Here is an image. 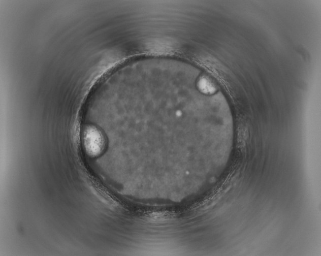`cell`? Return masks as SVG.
<instances>
[{
	"label": "cell",
	"mask_w": 321,
	"mask_h": 256,
	"mask_svg": "<svg viewBox=\"0 0 321 256\" xmlns=\"http://www.w3.org/2000/svg\"><path fill=\"white\" fill-rule=\"evenodd\" d=\"M198 86L199 90L205 94H212L216 90L214 84L206 77H202L200 79Z\"/></svg>",
	"instance_id": "2"
},
{
	"label": "cell",
	"mask_w": 321,
	"mask_h": 256,
	"mask_svg": "<svg viewBox=\"0 0 321 256\" xmlns=\"http://www.w3.org/2000/svg\"><path fill=\"white\" fill-rule=\"evenodd\" d=\"M83 141L85 150L90 156H99L105 147V140L103 134L93 126H89L85 130Z\"/></svg>",
	"instance_id": "1"
}]
</instances>
